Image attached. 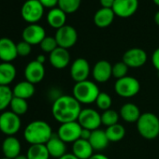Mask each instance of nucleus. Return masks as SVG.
<instances>
[{
  "label": "nucleus",
  "mask_w": 159,
  "mask_h": 159,
  "mask_svg": "<svg viewBox=\"0 0 159 159\" xmlns=\"http://www.w3.org/2000/svg\"><path fill=\"white\" fill-rule=\"evenodd\" d=\"M13 98V92L10 86L0 85V111H5L10 107Z\"/></svg>",
  "instance_id": "nucleus-30"
},
{
  "label": "nucleus",
  "mask_w": 159,
  "mask_h": 159,
  "mask_svg": "<svg viewBox=\"0 0 159 159\" xmlns=\"http://www.w3.org/2000/svg\"><path fill=\"white\" fill-rule=\"evenodd\" d=\"M21 142L14 136L7 137L2 142V152L4 157L14 159L19 154H21Z\"/></svg>",
  "instance_id": "nucleus-19"
},
{
  "label": "nucleus",
  "mask_w": 159,
  "mask_h": 159,
  "mask_svg": "<svg viewBox=\"0 0 159 159\" xmlns=\"http://www.w3.org/2000/svg\"><path fill=\"white\" fill-rule=\"evenodd\" d=\"M49 60L54 68L63 69L68 66L70 62V54L66 49L57 47L53 52L50 53Z\"/></svg>",
  "instance_id": "nucleus-18"
},
{
  "label": "nucleus",
  "mask_w": 159,
  "mask_h": 159,
  "mask_svg": "<svg viewBox=\"0 0 159 159\" xmlns=\"http://www.w3.org/2000/svg\"><path fill=\"white\" fill-rule=\"evenodd\" d=\"M137 128L139 135L146 139H153L159 136V118L152 112L141 113Z\"/></svg>",
  "instance_id": "nucleus-4"
},
{
  "label": "nucleus",
  "mask_w": 159,
  "mask_h": 159,
  "mask_svg": "<svg viewBox=\"0 0 159 159\" xmlns=\"http://www.w3.org/2000/svg\"><path fill=\"white\" fill-rule=\"evenodd\" d=\"M89 142L92 148L94 149V151L99 152V151L105 150L108 147L110 140L106 135V132L98 128V129L92 131L91 137L89 139Z\"/></svg>",
  "instance_id": "nucleus-24"
},
{
  "label": "nucleus",
  "mask_w": 159,
  "mask_h": 159,
  "mask_svg": "<svg viewBox=\"0 0 159 159\" xmlns=\"http://www.w3.org/2000/svg\"><path fill=\"white\" fill-rule=\"evenodd\" d=\"M44 7L39 0H27L22 7L21 14L23 19L31 24H37L43 16Z\"/></svg>",
  "instance_id": "nucleus-6"
},
{
  "label": "nucleus",
  "mask_w": 159,
  "mask_h": 159,
  "mask_svg": "<svg viewBox=\"0 0 159 159\" xmlns=\"http://www.w3.org/2000/svg\"><path fill=\"white\" fill-rule=\"evenodd\" d=\"M14 159H28L27 158V156H26V154L25 155V154H19L17 157H15Z\"/></svg>",
  "instance_id": "nucleus-46"
},
{
  "label": "nucleus",
  "mask_w": 159,
  "mask_h": 159,
  "mask_svg": "<svg viewBox=\"0 0 159 159\" xmlns=\"http://www.w3.org/2000/svg\"><path fill=\"white\" fill-rule=\"evenodd\" d=\"M82 129L83 127L78 123V121L65 123L61 124L59 126L57 135L64 142L74 143L76 140L81 139Z\"/></svg>",
  "instance_id": "nucleus-8"
},
{
  "label": "nucleus",
  "mask_w": 159,
  "mask_h": 159,
  "mask_svg": "<svg viewBox=\"0 0 159 159\" xmlns=\"http://www.w3.org/2000/svg\"><path fill=\"white\" fill-rule=\"evenodd\" d=\"M66 13L64 12L60 8L52 9L47 14L48 24L55 29H59L62 26L66 25Z\"/></svg>",
  "instance_id": "nucleus-27"
},
{
  "label": "nucleus",
  "mask_w": 159,
  "mask_h": 159,
  "mask_svg": "<svg viewBox=\"0 0 159 159\" xmlns=\"http://www.w3.org/2000/svg\"><path fill=\"white\" fill-rule=\"evenodd\" d=\"M152 62L154 68L157 71H159V48L153 52V53L152 55Z\"/></svg>",
  "instance_id": "nucleus-39"
},
{
  "label": "nucleus",
  "mask_w": 159,
  "mask_h": 159,
  "mask_svg": "<svg viewBox=\"0 0 159 159\" xmlns=\"http://www.w3.org/2000/svg\"><path fill=\"white\" fill-rule=\"evenodd\" d=\"M92 131L86 128H83L82 129V133H81V139H85V140H89L90 137H91Z\"/></svg>",
  "instance_id": "nucleus-41"
},
{
  "label": "nucleus",
  "mask_w": 159,
  "mask_h": 159,
  "mask_svg": "<svg viewBox=\"0 0 159 159\" xmlns=\"http://www.w3.org/2000/svg\"><path fill=\"white\" fill-rule=\"evenodd\" d=\"M36 60H37L39 63H40V64H44L45 61H46V57H45V55H43V54H39V55H38V57H37Z\"/></svg>",
  "instance_id": "nucleus-44"
},
{
  "label": "nucleus",
  "mask_w": 159,
  "mask_h": 159,
  "mask_svg": "<svg viewBox=\"0 0 159 159\" xmlns=\"http://www.w3.org/2000/svg\"><path fill=\"white\" fill-rule=\"evenodd\" d=\"M119 118H120V114L116 111H113L111 109L103 111V113L101 114L102 125H106L107 127L118 124Z\"/></svg>",
  "instance_id": "nucleus-32"
},
{
  "label": "nucleus",
  "mask_w": 159,
  "mask_h": 159,
  "mask_svg": "<svg viewBox=\"0 0 159 159\" xmlns=\"http://www.w3.org/2000/svg\"><path fill=\"white\" fill-rule=\"evenodd\" d=\"M32 45H30L29 43L25 42V41H21L19 43H17V52H18V56H27L30 54L32 48Z\"/></svg>",
  "instance_id": "nucleus-37"
},
{
  "label": "nucleus",
  "mask_w": 159,
  "mask_h": 159,
  "mask_svg": "<svg viewBox=\"0 0 159 159\" xmlns=\"http://www.w3.org/2000/svg\"><path fill=\"white\" fill-rule=\"evenodd\" d=\"M21 125L20 116L11 111H3L0 114V131L8 137L15 135L20 130Z\"/></svg>",
  "instance_id": "nucleus-7"
},
{
  "label": "nucleus",
  "mask_w": 159,
  "mask_h": 159,
  "mask_svg": "<svg viewBox=\"0 0 159 159\" xmlns=\"http://www.w3.org/2000/svg\"><path fill=\"white\" fill-rule=\"evenodd\" d=\"M52 134V127L48 123L42 120H36L28 124L25 128L24 138L30 145L46 144Z\"/></svg>",
  "instance_id": "nucleus-2"
},
{
  "label": "nucleus",
  "mask_w": 159,
  "mask_h": 159,
  "mask_svg": "<svg viewBox=\"0 0 159 159\" xmlns=\"http://www.w3.org/2000/svg\"><path fill=\"white\" fill-rule=\"evenodd\" d=\"M96 103H97V106L98 107V109L105 111L111 109V107L112 105V99L109 94L100 92V94L98 95V97L96 100Z\"/></svg>",
  "instance_id": "nucleus-34"
},
{
  "label": "nucleus",
  "mask_w": 159,
  "mask_h": 159,
  "mask_svg": "<svg viewBox=\"0 0 159 159\" xmlns=\"http://www.w3.org/2000/svg\"><path fill=\"white\" fill-rule=\"evenodd\" d=\"M119 114L125 122L129 124L137 123L141 115L139 107L134 103L124 104L120 109Z\"/></svg>",
  "instance_id": "nucleus-22"
},
{
  "label": "nucleus",
  "mask_w": 159,
  "mask_h": 159,
  "mask_svg": "<svg viewBox=\"0 0 159 159\" xmlns=\"http://www.w3.org/2000/svg\"><path fill=\"white\" fill-rule=\"evenodd\" d=\"M45 76V67L43 64L39 63L37 60L28 63L25 68V81L36 84L40 83Z\"/></svg>",
  "instance_id": "nucleus-14"
},
{
  "label": "nucleus",
  "mask_w": 159,
  "mask_h": 159,
  "mask_svg": "<svg viewBox=\"0 0 159 159\" xmlns=\"http://www.w3.org/2000/svg\"><path fill=\"white\" fill-rule=\"evenodd\" d=\"M59 159H79V158L76 157L73 153H66L65 155H63Z\"/></svg>",
  "instance_id": "nucleus-43"
},
{
  "label": "nucleus",
  "mask_w": 159,
  "mask_h": 159,
  "mask_svg": "<svg viewBox=\"0 0 159 159\" xmlns=\"http://www.w3.org/2000/svg\"><path fill=\"white\" fill-rule=\"evenodd\" d=\"M114 16L115 14L112 9L101 8L96 12L94 16V22L97 26L100 28H105L112 24L114 20Z\"/></svg>",
  "instance_id": "nucleus-25"
},
{
  "label": "nucleus",
  "mask_w": 159,
  "mask_h": 159,
  "mask_svg": "<svg viewBox=\"0 0 159 159\" xmlns=\"http://www.w3.org/2000/svg\"><path fill=\"white\" fill-rule=\"evenodd\" d=\"M16 67L11 63L3 62L0 64V85L10 86L16 78Z\"/></svg>",
  "instance_id": "nucleus-23"
},
{
  "label": "nucleus",
  "mask_w": 159,
  "mask_h": 159,
  "mask_svg": "<svg viewBox=\"0 0 159 159\" xmlns=\"http://www.w3.org/2000/svg\"><path fill=\"white\" fill-rule=\"evenodd\" d=\"M39 46L43 52L51 53L58 47V44H57V41L54 37H47L46 36L45 39L39 44Z\"/></svg>",
  "instance_id": "nucleus-36"
},
{
  "label": "nucleus",
  "mask_w": 159,
  "mask_h": 159,
  "mask_svg": "<svg viewBox=\"0 0 159 159\" xmlns=\"http://www.w3.org/2000/svg\"><path fill=\"white\" fill-rule=\"evenodd\" d=\"M105 132H106V135H107L109 140L112 141V142L120 141L125 136V129L120 124H116V125L107 127Z\"/></svg>",
  "instance_id": "nucleus-29"
},
{
  "label": "nucleus",
  "mask_w": 159,
  "mask_h": 159,
  "mask_svg": "<svg viewBox=\"0 0 159 159\" xmlns=\"http://www.w3.org/2000/svg\"><path fill=\"white\" fill-rule=\"evenodd\" d=\"M99 94L100 91L98 84L88 80L76 83L73 87V97L81 104H91L96 102Z\"/></svg>",
  "instance_id": "nucleus-3"
},
{
  "label": "nucleus",
  "mask_w": 159,
  "mask_h": 159,
  "mask_svg": "<svg viewBox=\"0 0 159 159\" xmlns=\"http://www.w3.org/2000/svg\"><path fill=\"white\" fill-rule=\"evenodd\" d=\"M47 147V150L50 153V156H52L54 158L59 159L63 155L66 153V142H64L57 134H52L51 139L47 141L45 144Z\"/></svg>",
  "instance_id": "nucleus-20"
},
{
  "label": "nucleus",
  "mask_w": 159,
  "mask_h": 159,
  "mask_svg": "<svg viewBox=\"0 0 159 159\" xmlns=\"http://www.w3.org/2000/svg\"><path fill=\"white\" fill-rule=\"evenodd\" d=\"M10 108L12 112L21 116V115L25 114L26 111H28V103H27V100H25V99L13 97V98L11 102Z\"/></svg>",
  "instance_id": "nucleus-31"
},
{
  "label": "nucleus",
  "mask_w": 159,
  "mask_h": 159,
  "mask_svg": "<svg viewBox=\"0 0 159 159\" xmlns=\"http://www.w3.org/2000/svg\"><path fill=\"white\" fill-rule=\"evenodd\" d=\"M91 72L90 65L84 58L76 59L70 66V76L75 83L86 81Z\"/></svg>",
  "instance_id": "nucleus-11"
},
{
  "label": "nucleus",
  "mask_w": 159,
  "mask_h": 159,
  "mask_svg": "<svg viewBox=\"0 0 159 159\" xmlns=\"http://www.w3.org/2000/svg\"><path fill=\"white\" fill-rule=\"evenodd\" d=\"M26 156L28 159H49L50 153L45 144H34L28 148Z\"/></svg>",
  "instance_id": "nucleus-28"
},
{
  "label": "nucleus",
  "mask_w": 159,
  "mask_h": 159,
  "mask_svg": "<svg viewBox=\"0 0 159 159\" xmlns=\"http://www.w3.org/2000/svg\"><path fill=\"white\" fill-rule=\"evenodd\" d=\"M0 159H10V158H7V157H3V158H0Z\"/></svg>",
  "instance_id": "nucleus-48"
},
{
  "label": "nucleus",
  "mask_w": 159,
  "mask_h": 159,
  "mask_svg": "<svg viewBox=\"0 0 159 159\" xmlns=\"http://www.w3.org/2000/svg\"><path fill=\"white\" fill-rule=\"evenodd\" d=\"M54 38L57 41L58 47L67 50L76 44L78 40V33L73 26L66 25L57 29Z\"/></svg>",
  "instance_id": "nucleus-10"
},
{
  "label": "nucleus",
  "mask_w": 159,
  "mask_h": 159,
  "mask_svg": "<svg viewBox=\"0 0 159 159\" xmlns=\"http://www.w3.org/2000/svg\"><path fill=\"white\" fill-rule=\"evenodd\" d=\"M82 0H58V8H60L66 14L75 12L80 5Z\"/></svg>",
  "instance_id": "nucleus-33"
},
{
  "label": "nucleus",
  "mask_w": 159,
  "mask_h": 159,
  "mask_svg": "<svg viewBox=\"0 0 159 159\" xmlns=\"http://www.w3.org/2000/svg\"><path fill=\"white\" fill-rule=\"evenodd\" d=\"M35 91H36L35 84H33L27 81H23V82L18 83L12 89L13 97L23 98L25 100L32 98L35 94Z\"/></svg>",
  "instance_id": "nucleus-26"
},
{
  "label": "nucleus",
  "mask_w": 159,
  "mask_h": 159,
  "mask_svg": "<svg viewBox=\"0 0 159 159\" xmlns=\"http://www.w3.org/2000/svg\"><path fill=\"white\" fill-rule=\"evenodd\" d=\"M153 2H154V4H155V5L159 6V0H153Z\"/></svg>",
  "instance_id": "nucleus-47"
},
{
  "label": "nucleus",
  "mask_w": 159,
  "mask_h": 159,
  "mask_svg": "<svg viewBox=\"0 0 159 159\" xmlns=\"http://www.w3.org/2000/svg\"><path fill=\"white\" fill-rule=\"evenodd\" d=\"M114 1H115V0H100V4H101L102 8L112 9Z\"/></svg>",
  "instance_id": "nucleus-40"
},
{
  "label": "nucleus",
  "mask_w": 159,
  "mask_h": 159,
  "mask_svg": "<svg viewBox=\"0 0 159 159\" xmlns=\"http://www.w3.org/2000/svg\"><path fill=\"white\" fill-rule=\"evenodd\" d=\"M81 103L73 96H60L53 101L52 112L53 118L60 124L75 122L82 111Z\"/></svg>",
  "instance_id": "nucleus-1"
},
{
  "label": "nucleus",
  "mask_w": 159,
  "mask_h": 159,
  "mask_svg": "<svg viewBox=\"0 0 159 159\" xmlns=\"http://www.w3.org/2000/svg\"><path fill=\"white\" fill-rule=\"evenodd\" d=\"M139 7V0H115L112 11L115 15L127 18L136 13Z\"/></svg>",
  "instance_id": "nucleus-15"
},
{
  "label": "nucleus",
  "mask_w": 159,
  "mask_h": 159,
  "mask_svg": "<svg viewBox=\"0 0 159 159\" xmlns=\"http://www.w3.org/2000/svg\"><path fill=\"white\" fill-rule=\"evenodd\" d=\"M39 2L44 8L48 9H54L55 6L58 5V0H39Z\"/></svg>",
  "instance_id": "nucleus-38"
},
{
  "label": "nucleus",
  "mask_w": 159,
  "mask_h": 159,
  "mask_svg": "<svg viewBox=\"0 0 159 159\" xmlns=\"http://www.w3.org/2000/svg\"><path fill=\"white\" fill-rule=\"evenodd\" d=\"M147 53L140 48H132L127 50L123 55V62L128 67H140L147 62Z\"/></svg>",
  "instance_id": "nucleus-12"
},
{
  "label": "nucleus",
  "mask_w": 159,
  "mask_h": 159,
  "mask_svg": "<svg viewBox=\"0 0 159 159\" xmlns=\"http://www.w3.org/2000/svg\"><path fill=\"white\" fill-rule=\"evenodd\" d=\"M89 159H110V158L103 153H94Z\"/></svg>",
  "instance_id": "nucleus-42"
},
{
  "label": "nucleus",
  "mask_w": 159,
  "mask_h": 159,
  "mask_svg": "<svg viewBox=\"0 0 159 159\" xmlns=\"http://www.w3.org/2000/svg\"><path fill=\"white\" fill-rule=\"evenodd\" d=\"M154 22L157 25H159V11H157L154 15Z\"/></svg>",
  "instance_id": "nucleus-45"
},
{
  "label": "nucleus",
  "mask_w": 159,
  "mask_h": 159,
  "mask_svg": "<svg viewBox=\"0 0 159 159\" xmlns=\"http://www.w3.org/2000/svg\"><path fill=\"white\" fill-rule=\"evenodd\" d=\"M116 94L122 98H133L140 90V84L138 80L131 76H126L116 81L114 84Z\"/></svg>",
  "instance_id": "nucleus-5"
},
{
  "label": "nucleus",
  "mask_w": 159,
  "mask_h": 159,
  "mask_svg": "<svg viewBox=\"0 0 159 159\" xmlns=\"http://www.w3.org/2000/svg\"><path fill=\"white\" fill-rule=\"evenodd\" d=\"M18 56L17 44L9 38L0 39V60L11 63Z\"/></svg>",
  "instance_id": "nucleus-17"
},
{
  "label": "nucleus",
  "mask_w": 159,
  "mask_h": 159,
  "mask_svg": "<svg viewBox=\"0 0 159 159\" xmlns=\"http://www.w3.org/2000/svg\"><path fill=\"white\" fill-rule=\"evenodd\" d=\"M92 75L95 81L100 84L106 83L112 77V65L106 60H100L93 67Z\"/></svg>",
  "instance_id": "nucleus-16"
},
{
  "label": "nucleus",
  "mask_w": 159,
  "mask_h": 159,
  "mask_svg": "<svg viewBox=\"0 0 159 159\" xmlns=\"http://www.w3.org/2000/svg\"><path fill=\"white\" fill-rule=\"evenodd\" d=\"M72 153L79 159H89L94 154V149L89 140L80 139L72 143Z\"/></svg>",
  "instance_id": "nucleus-21"
},
{
  "label": "nucleus",
  "mask_w": 159,
  "mask_h": 159,
  "mask_svg": "<svg viewBox=\"0 0 159 159\" xmlns=\"http://www.w3.org/2000/svg\"><path fill=\"white\" fill-rule=\"evenodd\" d=\"M45 37V29L37 24H31L27 25L23 31V40L29 43L30 45L40 44Z\"/></svg>",
  "instance_id": "nucleus-13"
},
{
  "label": "nucleus",
  "mask_w": 159,
  "mask_h": 159,
  "mask_svg": "<svg viewBox=\"0 0 159 159\" xmlns=\"http://www.w3.org/2000/svg\"><path fill=\"white\" fill-rule=\"evenodd\" d=\"M77 121L83 128H86L91 131L98 129L102 125L101 114H99L96 110L90 108L82 110Z\"/></svg>",
  "instance_id": "nucleus-9"
},
{
  "label": "nucleus",
  "mask_w": 159,
  "mask_h": 159,
  "mask_svg": "<svg viewBox=\"0 0 159 159\" xmlns=\"http://www.w3.org/2000/svg\"><path fill=\"white\" fill-rule=\"evenodd\" d=\"M128 68L129 67L127 66V65L125 63H124L123 61L117 62L112 66V76L114 78H116L117 80L126 77Z\"/></svg>",
  "instance_id": "nucleus-35"
}]
</instances>
